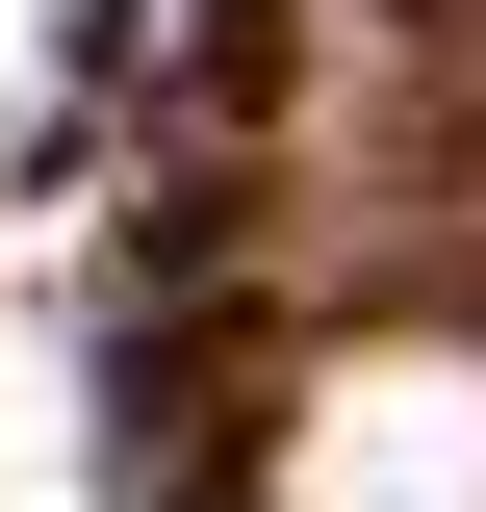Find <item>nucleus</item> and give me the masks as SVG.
I'll list each match as a JSON object with an SVG mask.
<instances>
[{
	"mask_svg": "<svg viewBox=\"0 0 486 512\" xmlns=\"http://www.w3.org/2000/svg\"><path fill=\"white\" fill-rule=\"evenodd\" d=\"M256 512H486V359L461 333H359V359L282 384Z\"/></svg>",
	"mask_w": 486,
	"mask_h": 512,
	"instance_id": "nucleus-1",
	"label": "nucleus"
}]
</instances>
